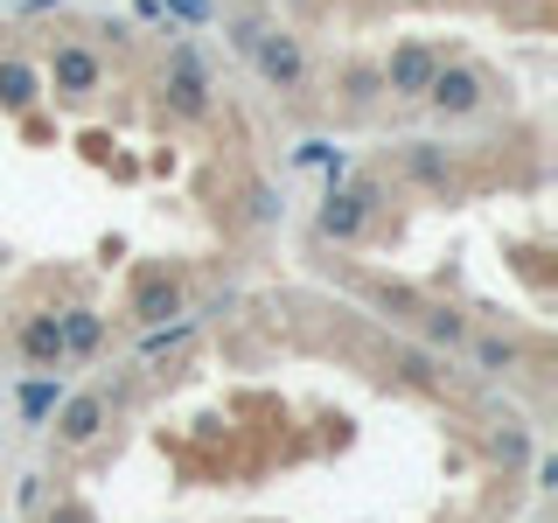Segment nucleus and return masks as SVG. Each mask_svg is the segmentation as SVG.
I'll return each mask as SVG.
<instances>
[{
	"label": "nucleus",
	"instance_id": "nucleus-1",
	"mask_svg": "<svg viewBox=\"0 0 558 523\" xmlns=\"http://www.w3.org/2000/svg\"><path fill=\"white\" fill-rule=\"evenodd\" d=\"M377 209H384V182H371V174L349 182V188L336 182L322 196V209H314V238H322V244H356L377 223Z\"/></svg>",
	"mask_w": 558,
	"mask_h": 523
},
{
	"label": "nucleus",
	"instance_id": "nucleus-2",
	"mask_svg": "<svg viewBox=\"0 0 558 523\" xmlns=\"http://www.w3.org/2000/svg\"><path fill=\"white\" fill-rule=\"evenodd\" d=\"M161 112L168 119H209V63L196 42H174L168 49V70H161Z\"/></svg>",
	"mask_w": 558,
	"mask_h": 523
},
{
	"label": "nucleus",
	"instance_id": "nucleus-3",
	"mask_svg": "<svg viewBox=\"0 0 558 523\" xmlns=\"http://www.w3.org/2000/svg\"><path fill=\"white\" fill-rule=\"evenodd\" d=\"M43 92H57L63 105H92L105 92V63H98V49H84V42H57L49 49V70H43Z\"/></svg>",
	"mask_w": 558,
	"mask_h": 523
},
{
	"label": "nucleus",
	"instance_id": "nucleus-4",
	"mask_svg": "<svg viewBox=\"0 0 558 523\" xmlns=\"http://www.w3.org/2000/svg\"><path fill=\"white\" fill-rule=\"evenodd\" d=\"M418 105H426L433 119H475L482 105H488V77H482L475 63H440Z\"/></svg>",
	"mask_w": 558,
	"mask_h": 523
},
{
	"label": "nucleus",
	"instance_id": "nucleus-5",
	"mask_svg": "<svg viewBox=\"0 0 558 523\" xmlns=\"http://www.w3.org/2000/svg\"><path fill=\"white\" fill-rule=\"evenodd\" d=\"M252 63H258V77H266L272 92H287V98L307 92V49H301V35H293V28H266L252 42Z\"/></svg>",
	"mask_w": 558,
	"mask_h": 523
},
{
	"label": "nucleus",
	"instance_id": "nucleus-6",
	"mask_svg": "<svg viewBox=\"0 0 558 523\" xmlns=\"http://www.w3.org/2000/svg\"><path fill=\"white\" fill-rule=\"evenodd\" d=\"M447 57L433 42H398L391 57L377 63V77H384V98H405V105H418L426 98V84H433V70H440Z\"/></svg>",
	"mask_w": 558,
	"mask_h": 523
},
{
	"label": "nucleus",
	"instance_id": "nucleus-7",
	"mask_svg": "<svg viewBox=\"0 0 558 523\" xmlns=\"http://www.w3.org/2000/svg\"><path fill=\"white\" fill-rule=\"evenodd\" d=\"M189 307V287H182V272H140V287H133V301H126V314L140 328H154V321H174V314Z\"/></svg>",
	"mask_w": 558,
	"mask_h": 523
},
{
	"label": "nucleus",
	"instance_id": "nucleus-8",
	"mask_svg": "<svg viewBox=\"0 0 558 523\" xmlns=\"http://www.w3.org/2000/svg\"><path fill=\"white\" fill-rule=\"evenodd\" d=\"M105 418H112V398L105 391H70V398H57V440L63 447H92L105 433Z\"/></svg>",
	"mask_w": 558,
	"mask_h": 523
},
{
	"label": "nucleus",
	"instance_id": "nucleus-9",
	"mask_svg": "<svg viewBox=\"0 0 558 523\" xmlns=\"http://www.w3.org/2000/svg\"><path fill=\"white\" fill-rule=\"evenodd\" d=\"M14 349L35 363V370H57L63 356V328H57V314H22V328H14Z\"/></svg>",
	"mask_w": 558,
	"mask_h": 523
},
{
	"label": "nucleus",
	"instance_id": "nucleus-10",
	"mask_svg": "<svg viewBox=\"0 0 558 523\" xmlns=\"http://www.w3.org/2000/svg\"><path fill=\"white\" fill-rule=\"evenodd\" d=\"M35 98H43V70L22 63V57H0V112H8V119H28Z\"/></svg>",
	"mask_w": 558,
	"mask_h": 523
},
{
	"label": "nucleus",
	"instance_id": "nucleus-11",
	"mask_svg": "<svg viewBox=\"0 0 558 523\" xmlns=\"http://www.w3.org/2000/svg\"><path fill=\"white\" fill-rule=\"evenodd\" d=\"M405 174L418 188H453V154L440 139H405Z\"/></svg>",
	"mask_w": 558,
	"mask_h": 523
},
{
	"label": "nucleus",
	"instance_id": "nucleus-12",
	"mask_svg": "<svg viewBox=\"0 0 558 523\" xmlns=\"http://www.w3.org/2000/svg\"><path fill=\"white\" fill-rule=\"evenodd\" d=\"M461 349L475 356L482 377H517V370H523V342H517V336H468Z\"/></svg>",
	"mask_w": 558,
	"mask_h": 523
},
{
	"label": "nucleus",
	"instance_id": "nucleus-13",
	"mask_svg": "<svg viewBox=\"0 0 558 523\" xmlns=\"http://www.w3.org/2000/svg\"><path fill=\"white\" fill-rule=\"evenodd\" d=\"M418 336H426V349H461L468 336H475V328H468V314L461 307H447V301H433V307H418Z\"/></svg>",
	"mask_w": 558,
	"mask_h": 523
},
{
	"label": "nucleus",
	"instance_id": "nucleus-14",
	"mask_svg": "<svg viewBox=\"0 0 558 523\" xmlns=\"http://www.w3.org/2000/svg\"><path fill=\"white\" fill-rule=\"evenodd\" d=\"M391 370L412 384V391H440L447 384V363H440V349H426V342H412V349H391Z\"/></svg>",
	"mask_w": 558,
	"mask_h": 523
},
{
	"label": "nucleus",
	"instance_id": "nucleus-15",
	"mask_svg": "<svg viewBox=\"0 0 558 523\" xmlns=\"http://www.w3.org/2000/svg\"><path fill=\"white\" fill-rule=\"evenodd\" d=\"M57 328H63V356H98V342H105V314L98 307H63Z\"/></svg>",
	"mask_w": 558,
	"mask_h": 523
},
{
	"label": "nucleus",
	"instance_id": "nucleus-16",
	"mask_svg": "<svg viewBox=\"0 0 558 523\" xmlns=\"http://www.w3.org/2000/svg\"><path fill=\"white\" fill-rule=\"evenodd\" d=\"M57 398H63V384H57V377L43 370L35 384H22V418H28V426H43V418L57 412Z\"/></svg>",
	"mask_w": 558,
	"mask_h": 523
},
{
	"label": "nucleus",
	"instance_id": "nucleus-17",
	"mask_svg": "<svg viewBox=\"0 0 558 523\" xmlns=\"http://www.w3.org/2000/svg\"><path fill=\"white\" fill-rule=\"evenodd\" d=\"M342 98L356 105V112H363V105H377V98H384V77H377V63H356V70H342Z\"/></svg>",
	"mask_w": 558,
	"mask_h": 523
},
{
	"label": "nucleus",
	"instance_id": "nucleus-18",
	"mask_svg": "<svg viewBox=\"0 0 558 523\" xmlns=\"http://www.w3.org/2000/svg\"><path fill=\"white\" fill-rule=\"evenodd\" d=\"M488 453H496L502 467H523V461H531V433H523V426H502L496 440H488Z\"/></svg>",
	"mask_w": 558,
	"mask_h": 523
},
{
	"label": "nucleus",
	"instance_id": "nucleus-19",
	"mask_svg": "<svg viewBox=\"0 0 558 523\" xmlns=\"http://www.w3.org/2000/svg\"><path fill=\"white\" fill-rule=\"evenodd\" d=\"M244 203H252V223H279V209H287L266 182H252V196H244Z\"/></svg>",
	"mask_w": 558,
	"mask_h": 523
},
{
	"label": "nucleus",
	"instance_id": "nucleus-20",
	"mask_svg": "<svg viewBox=\"0 0 558 523\" xmlns=\"http://www.w3.org/2000/svg\"><path fill=\"white\" fill-rule=\"evenodd\" d=\"M161 14H174V22H209V0H161Z\"/></svg>",
	"mask_w": 558,
	"mask_h": 523
},
{
	"label": "nucleus",
	"instance_id": "nucleus-21",
	"mask_svg": "<svg viewBox=\"0 0 558 523\" xmlns=\"http://www.w3.org/2000/svg\"><path fill=\"white\" fill-rule=\"evenodd\" d=\"M258 35H266V22H231V49H238V57H252Z\"/></svg>",
	"mask_w": 558,
	"mask_h": 523
},
{
	"label": "nucleus",
	"instance_id": "nucleus-22",
	"mask_svg": "<svg viewBox=\"0 0 558 523\" xmlns=\"http://www.w3.org/2000/svg\"><path fill=\"white\" fill-rule=\"evenodd\" d=\"M49 523H98V516L84 510V502H57V510H49Z\"/></svg>",
	"mask_w": 558,
	"mask_h": 523
},
{
	"label": "nucleus",
	"instance_id": "nucleus-23",
	"mask_svg": "<svg viewBox=\"0 0 558 523\" xmlns=\"http://www.w3.org/2000/svg\"><path fill=\"white\" fill-rule=\"evenodd\" d=\"M496 8H502V14H523V8H537V0H496Z\"/></svg>",
	"mask_w": 558,
	"mask_h": 523
},
{
	"label": "nucleus",
	"instance_id": "nucleus-24",
	"mask_svg": "<svg viewBox=\"0 0 558 523\" xmlns=\"http://www.w3.org/2000/svg\"><path fill=\"white\" fill-rule=\"evenodd\" d=\"M287 8H301V14H314V8H322V0H287Z\"/></svg>",
	"mask_w": 558,
	"mask_h": 523
}]
</instances>
